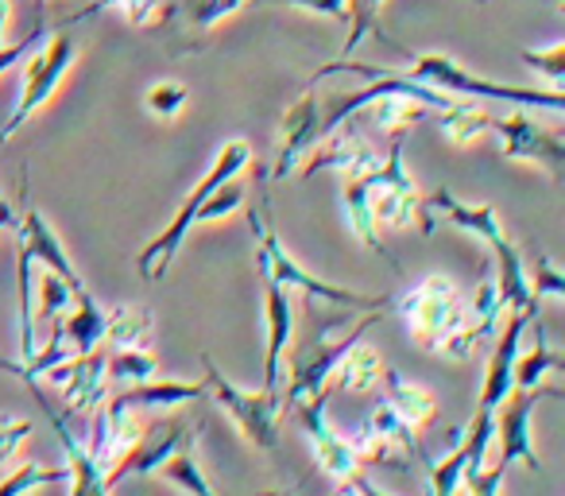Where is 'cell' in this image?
I'll return each mask as SVG.
<instances>
[{"label": "cell", "instance_id": "1", "mask_svg": "<svg viewBox=\"0 0 565 496\" xmlns=\"http://www.w3.org/2000/svg\"><path fill=\"white\" fill-rule=\"evenodd\" d=\"M423 202H426V210L438 213L441 221L465 229V233H472L477 241H484L488 249H492V256H495L492 276H495V292H500L503 310L539 307L531 295V279H526L523 256H519V249L511 244V236L503 233L495 205H469V202H461L454 190H430V194H423Z\"/></svg>", "mask_w": 565, "mask_h": 496}, {"label": "cell", "instance_id": "2", "mask_svg": "<svg viewBox=\"0 0 565 496\" xmlns=\"http://www.w3.org/2000/svg\"><path fill=\"white\" fill-rule=\"evenodd\" d=\"M248 225L252 236H256V264L259 276H271L282 292H302L318 303H330V307H356V310H384L392 307V295H361L349 292V287H338L330 279H318L295 261L287 249H282L279 233H275V218H271V198L267 190H259V205L248 210Z\"/></svg>", "mask_w": 565, "mask_h": 496}, {"label": "cell", "instance_id": "3", "mask_svg": "<svg viewBox=\"0 0 565 496\" xmlns=\"http://www.w3.org/2000/svg\"><path fill=\"white\" fill-rule=\"evenodd\" d=\"M395 48H399V43H395ZM403 55H407V74H403V78L438 89V94H446V97H457V102H465V97H469V102L472 97H484V102H511V105H519V109H550V113L565 109V94H557V89L488 82V78H480V74L465 71L457 59L441 55V51H426V55L403 51Z\"/></svg>", "mask_w": 565, "mask_h": 496}, {"label": "cell", "instance_id": "4", "mask_svg": "<svg viewBox=\"0 0 565 496\" xmlns=\"http://www.w3.org/2000/svg\"><path fill=\"white\" fill-rule=\"evenodd\" d=\"M252 163V144L248 140H228L225 148L213 156L210 171L202 175V182H198L194 190H190L186 198H182L179 213L171 218V225L163 229V233L156 236V241H148L140 249V256H136V268H140L143 279H163L167 268L174 264V256H179L182 241L190 236V229L198 225V210H202V202L213 194L217 187H225V182H233L236 175L244 171V167Z\"/></svg>", "mask_w": 565, "mask_h": 496}, {"label": "cell", "instance_id": "5", "mask_svg": "<svg viewBox=\"0 0 565 496\" xmlns=\"http://www.w3.org/2000/svg\"><path fill=\"white\" fill-rule=\"evenodd\" d=\"M392 303L403 310V323L415 334V341H423V349H430V353H441V346L469 323V299L449 276L418 279Z\"/></svg>", "mask_w": 565, "mask_h": 496}, {"label": "cell", "instance_id": "6", "mask_svg": "<svg viewBox=\"0 0 565 496\" xmlns=\"http://www.w3.org/2000/svg\"><path fill=\"white\" fill-rule=\"evenodd\" d=\"M403 144H407V133H395L384 151V167L369 179L372 221H376V225H392V229L418 225L423 233H434L438 218L426 210L423 190H418V182L411 179L407 167H403Z\"/></svg>", "mask_w": 565, "mask_h": 496}, {"label": "cell", "instance_id": "7", "mask_svg": "<svg viewBox=\"0 0 565 496\" xmlns=\"http://www.w3.org/2000/svg\"><path fill=\"white\" fill-rule=\"evenodd\" d=\"M205 369V392L210 400L233 419V426L244 434V442L256 450H279V415H282V395L271 392H244L233 380H225V372L213 365V357H202Z\"/></svg>", "mask_w": 565, "mask_h": 496}, {"label": "cell", "instance_id": "8", "mask_svg": "<svg viewBox=\"0 0 565 496\" xmlns=\"http://www.w3.org/2000/svg\"><path fill=\"white\" fill-rule=\"evenodd\" d=\"M24 63H28L24 66V86H20L17 105H12L9 120H4V128H0V144H9L12 136H17L20 128H24L28 120H32L35 113L55 97V89L63 86V78L71 74V66L78 63V40L66 35V32H58V35H51L40 51H32Z\"/></svg>", "mask_w": 565, "mask_h": 496}, {"label": "cell", "instance_id": "9", "mask_svg": "<svg viewBox=\"0 0 565 496\" xmlns=\"http://www.w3.org/2000/svg\"><path fill=\"white\" fill-rule=\"evenodd\" d=\"M387 310H369V318L353 323V330L338 341H326V338H315L310 346L302 349H291V384H287V395H282V408H295V403H310V400H322L326 388H330L333 372H338L341 357L364 341V334L372 330L376 323H384Z\"/></svg>", "mask_w": 565, "mask_h": 496}, {"label": "cell", "instance_id": "10", "mask_svg": "<svg viewBox=\"0 0 565 496\" xmlns=\"http://www.w3.org/2000/svg\"><path fill=\"white\" fill-rule=\"evenodd\" d=\"M562 395H565L562 388H546V384L511 388V395L495 408V415H492V439H500V465L511 469L515 462H523L526 469L542 473V457L531 439V419L542 400H562Z\"/></svg>", "mask_w": 565, "mask_h": 496}, {"label": "cell", "instance_id": "11", "mask_svg": "<svg viewBox=\"0 0 565 496\" xmlns=\"http://www.w3.org/2000/svg\"><path fill=\"white\" fill-rule=\"evenodd\" d=\"M488 136H495L503 156L515 159V163L542 167L554 182L565 179V140L557 133L539 128L526 113H503V117H492Z\"/></svg>", "mask_w": 565, "mask_h": 496}, {"label": "cell", "instance_id": "12", "mask_svg": "<svg viewBox=\"0 0 565 496\" xmlns=\"http://www.w3.org/2000/svg\"><path fill=\"white\" fill-rule=\"evenodd\" d=\"M287 415L302 426V434H307L310 446H315V454H318V465H322L338 485H345V481H353L356 473H364L361 457L353 454L349 439H341V434L333 431L330 415H326V395L322 400H310V403H295V408H287Z\"/></svg>", "mask_w": 565, "mask_h": 496}, {"label": "cell", "instance_id": "13", "mask_svg": "<svg viewBox=\"0 0 565 496\" xmlns=\"http://www.w3.org/2000/svg\"><path fill=\"white\" fill-rule=\"evenodd\" d=\"M539 318V307L534 310H508L503 315V326L495 334V346H492V357H488V372H484V388H480V400H477V411L484 415H495L503 400L511 395L515 388V357H519V341H523L526 326Z\"/></svg>", "mask_w": 565, "mask_h": 496}, {"label": "cell", "instance_id": "14", "mask_svg": "<svg viewBox=\"0 0 565 496\" xmlns=\"http://www.w3.org/2000/svg\"><path fill=\"white\" fill-rule=\"evenodd\" d=\"M58 388H63V415H89L105 408L109 400V377H105V353L71 357L66 365H55L47 372Z\"/></svg>", "mask_w": 565, "mask_h": 496}, {"label": "cell", "instance_id": "15", "mask_svg": "<svg viewBox=\"0 0 565 496\" xmlns=\"http://www.w3.org/2000/svg\"><path fill=\"white\" fill-rule=\"evenodd\" d=\"M322 140V117H318V94L307 89L291 109L282 113V140H279V159H275L271 182H282L287 175L299 171V163H307V156Z\"/></svg>", "mask_w": 565, "mask_h": 496}, {"label": "cell", "instance_id": "16", "mask_svg": "<svg viewBox=\"0 0 565 496\" xmlns=\"http://www.w3.org/2000/svg\"><path fill=\"white\" fill-rule=\"evenodd\" d=\"M24 384H28V392L35 395L40 411L47 415L51 431L58 434V446H63L66 457H71V465H66V469H71V481H66V485H71V496H109L113 488H109V481H105V469L94 462V457L86 454V446L78 442V434H74L71 426H66L63 411H58L55 403H51L47 395L40 392V380H24Z\"/></svg>", "mask_w": 565, "mask_h": 496}, {"label": "cell", "instance_id": "17", "mask_svg": "<svg viewBox=\"0 0 565 496\" xmlns=\"http://www.w3.org/2000/svg\"><path fill=\"white\" fill-rule=\"evenodd\" d=\"M264 310H267V353H264V392L279 395L282 361L295 341V303L271 276H264Z\"/></svg>", "mask_w": 565, "mask_h": 496}, {"label": "cell", "instance_id": "18", "mask_svg": "<svg viewBox=\"0 0 565 496\" xmlns=\"http://www.w3.org/2000/svg\"><path fill=\"white\" fill-rule=\"evenodd\" d=\"M186 439H194V426L182 423V419H174V423H159L151 434H140V442H136V446L128 450V454L120 457L109 473H105L109 488L120 485V481H128V477H148V473H159V465H163Z\"/></svg>", "mask_w": 565, "mask_h": 496}, {"label": "cell", "instance_id": "19", "mask_svg": "<svg viewBox=\"0 0 565 496\" xmlns=\"http://www.w3.org/2000/svg\"><path fill=\"white\" fill-rule=\"evenodd\" d=\"M143 423L136 415V408H125L120 400H105V408L94 415V439H89L86 454L102 465L105 473L140 442Z\"/></svg>", "mask_w": 565, "mask_h": 496}, {"label": "cell", "instance_id": "20", "mask_svg": "<svg viewBox=\"0 0 565 496\" xmlns=\"http://www.w3.org/2000/svg\"><path fill=\"white\" fill-rule=\"evenodd\" d=\"M17 229H20V244L28 249L32 261L43 264V272H51V276L63 279L74 295L86 292V279H82L78 268L71 264V253L63 249V241H58V233L51 229V221L43 218L35 205H28L24 218H17Z\"/></svg>", "mask_w": 565, "mask_h": 496}, {"label": "cell", "instance_id": "21", "mask_svg": "<svg viewBox=\"0 0 565 496\" xmlns=\"http://www.w3.org/2000/svg\"><path fill=\"white\" fill-rule=\"evenodd\" d=\"M244 4H248V0H174V4H167V17L159 28H163L167 35H182V40H186L182 51H190V48H198V40H205L221 20L236 17Z\"/></svg>", "mask_w": 565, "mask_h": 496}, {"label": "cell", "instance_id": "22", "mask_svg": "<svg viewBox=\"0 0 565 496\" xmlns=\"http://www.w3.org/2000/svg\"><path fill=\"white\" fill-rule=\"evenodd\" d=\"M380 384H384V403L411 426V431H423V426L434 423V415H438V400H434L423 384H415V380H407L395 369H384Z\"/></svg>", "mask_w": 565, "mask_h": 496}, {"label": "cell", "instance_id": "23", "mask_svg": "<svg viewBox=\"0 0 565 496\" xmlns=\"http://www.w3.org/2000/svg\"><path fill=\"white\" fill-rule=\"evenodd\" d=\"M63 334H66V346L74 349V357H86L97 353L105 341V307L94 299V292H78L74 295V307L71 315L63 318Z\"/></svg>", "mask_w": 565, "mask_h": 496}, {"label": "cell", "instance_id": "24", "mask_svg": "<svg viewBox=\"0 0 565 496\" xmlns=\"http://www.w3.org/2000/svg\"><path fill=\"white\" fill-rule=\"evenodd\" d=\"M205 384H190V380H148V384H132L125 392H117L113 400H120L125 408H182V403L205 400Z\"/></svg>", "mask_w": 565, "mask_h": 496}, {"label": "cell", "instance_id": "25", "mask_svg": "<svg viewBox=\"0 0 565 496\" xmlns=\"http://www.w3.org/2000/svg\"><path fill=\"white\" fill-rule=\"evenodd\" d=\"M384 369L387 365L380 361L376 349H372L369 341H356V346L341 357L338 372H333V384H338V392H345V395H364V392H372V388H380Z\"/></svg>", "mask_w": 565, "mask_h": 496}, {"label": "cell", "instance_id": "26", "mask_svg": "<svg viewBox=\"0 0 565 496\" xmlns=\"http://www.w3.org/2000/svg\"><path fill=\"white\" fill-rule=\"evenodd\" d=\"M156 315L148 307H113L105 310V341L113 349H151Z\"/></svg>", "mask_w": 565, "mask_h": 496}, {"label": "cell", "instance_id": "27", "mask_svg": "<svg viewBox=\"0 0 565 496\" xmlns=\"http://www.w3.org/2000/svg\"><path fill=\"white\" fill-rule=\"evenodd\" d=\"M159 481L182 488L186 496H217L210 485V477H205V469H202V457H198V434L182 442V446L174 450L163 465H159Z\"/></svg>", "mask_w": 565, "mask_h": 496}, {"label": "cell", "instance_id": "28", "mask_svg": "<svg viewBox=\"0 0 565 496\" xmlns=\"http://www.w3.org/2000/svg\"><path fill=\"white\" fill-rule=\"evenodd\" d=\"M426 105H415L407 102V97H395V94H384L376 97V102H369L361 113H353V120H369V125H376L380 133H407L411 125H418V120H426Z\"/></svg>", "mask_w": 565, "mask_h": 496}, {"label": "cell", "instance_id": "29", "mask_svg": "<svg viewBox=\"0 0 565 496\" xmlns=\"http://www.w3.org/2000/svg\"><path fill=\"white\" fill-rule=\"evenodd\" d=\"M565 369V357L554 353L546 341V326L542 318H534V349L531 353H519L515 357V388H534L550 377V372Z\"/></svg>", "mask_w": 565, "mask_h": 496}, {"label": "cell", "instance_id": "30", "mask_svg": "<svg viewBox=\"0 0 565 496\" xmlns=\"http://www.w3.org/2000/svg\"><path fill=\"white\" fill-rule=\"evenodd\" d=\"M438 125L441 136L454 144H472V140H484L488 128H492V113L477 109L472 102H454L449 109L438 113Z\"/></svg>", "mask_w": 565, "mask_h": 496}, {"label": "cell", "instance_id": "31", "mask_svg": "<svg viewBox=\"0 0 565 496\" xmlns=\"http://www.w3.org/2000/svg\"><path fill=\"white\" fill-rule=\"evenodd\" d=\"M105 377L125 388L148 384L159 377V357L151 349H113V353H105Z\"/></svg>", "mask_w": 565, "mask_h": 496}, {"label": "cell", "instance_id": "32", "mask_svg": "<svg viewBox=\"0 0 565 496\" xmlns=\"http://www.w3.org/2000/svg\"><path fill=\"white\" fill-rule=\"evenodd\" d=\"M71 481V469L66 465H40V462H28L20 469H12L9 477L0 481V496H28L32 488L43 485H66Z\"/></svg>", "mask_w": 565, "mask_h": 496}, {"label": "cell", "instance_id": "33", "mask_svg": "<svg viewBox=\"0 0 565 496\" xmlns=\"http://www.w3.org/2000/svg\"><path fill=\"white\" fill-rule=\"evenodd\" d=\"M51 40V28H47V0H35V28L24 35L20 43H12V48H0V74L9 71V66L24 63L32 51H40L43 43Z\"/></svg>", "mask_w": 565, "mask_h": 496}, {"label": "cell", "instance_id": "34", "mask_svg": "<svg viewBox=\"0 0 565 496\" xmlns=\"http://www.w3.org/2000/svg\"><path fill=\"white\" fill-rule=\"evenodd\" d=\"M74 307V292L63 284L58 276H51V272H43L40 276V318L43 323H63L66 315H71Z\"/></svg>", "mask_w": 565, "mask_h": 496}, {"label": "cell", "instance_id": "35", "mask_svg": "<svg viewBox=\"0 0 565 496\" xmlns=\"http://www.w3.org/2000/svg\"><path fill=\"white\" fill-rule=\"evenodd\" d=\"M190 102V89L182 82H156V86L143 94V105H148L151 117H163V120H174Z\"/></svg>", "mask_w": 565, "mask_h": 496}, {"label": "cell", "instance_id": "36", "mask_svg": "<svg viewBox=\"0 0 565 496\" xmlns=\"http://www.w3.org/2000/svg\"><path fill=\"white\" fill-rule=\"evenodd\" d=\"M523 63L531 66V71L546 74L550 86L557 89V94H565V43H550L546 51H523Z\"/></svg>", "mask_w": 565, "mask_h": 496}, {"label": "cell", "instance_id": "37", "mask_svg": "<svg viewBox=\"0 0 565 496\" xmlns=\"http://www.w3.org/2000/svg\"><path fill=\"white\" fill-rule=\"evenodd\" d=\"M531 295H534V303H539L542 295H550V299H565V272L557 268V264L550 261L542 249H534V284H531Z\"/></svg>", "mask_w": 565, "mask_h": 496}, {"label": "cell", "instance_id": "38", "mask_svg": "<svg viewBox=\"0 0 565 496\" xmlns=\"http://www.w3.org/2000/svg\"><path fill=\"white\" fill-rule=\"evenodd\" d=\"M241 205H244V187L233 179V182H225V187H217L210 198H205V202H202V210H198V225H202V221L228 218V213H233V210H241Z\"/></svg>", "mask_w": 565, "mask_h": 496}, {"label": "cell", "instance_id": "39", "mask_svg": "<svg viewBox=\"0 0 565 496\" xmlns=\"http://www.w3.org/2000/svg\"><path fill=\"white\" fill-rule=\"evenodd\" d=\"M120 12L140 32H156L167 17V0H120Z\"/></svg>", "mask_w": 565, "mask_h": 496}, {"label": "cell", "instance_id": "40", "mask_svg": "<svg viewBox=\"0 0 565 496\" xmlns=\"http://www.w3.org/2000/svg\"><path fill=\"white\" fill-rule=\"evenodd\" d=\"M32 419H17V415H0V465H9L20 454V446L32 434Z\"/></svg>", "mask_w": 565, "mask_h": 496}, {"label": "cell", "instance_id": "41", "mask_svg": "<svg viewBox=\"0 0 565 496\" xmlns=\"http://www.w3.org/2000/svg\"><path fill=\"white\" fill-rule=\"evenodd\" d=\"M267 4H287V9H302L310 17L349 20V0H267Z\"/></svg>", "mask_w": 565, "mask_h": 496}, {"label": "cell", "instance_id": "42", "mask_svg": "<svg viewBox=\"0 0 565 496\" xmlns=\"http://www.w3.org/2000/svg\"><path fill=\"white\" fill-rule=\"evenodd\" d=\"M109 9H120V0H94V4H86V9H78V12H74V17H66V24H63V28H74V24H82V20L97 17V12H109Z\"/></svg>", "mask_w": 565, "mask_h": 496}, {"label": "cell", "instance_id": "43", "mask_svg": "<svg viewBox=\"0 0 565 496\" xmlns=\"http://www.w3.org/2000/svg\"><path fill=\"white\" fill-rule=\"evenodd\" d=\"M349 485L356 488V496H387L384 488H380L376 481H369V477H364V473H356V477L349 481Z\"/></svg>", "mask_w": 565, "mask_h": 496}, {"label": "cell", "instance_id": "44", "mask_svg": "<svg viewBox=\"0 0 565 496\" xmlns=\"http://www.w3.org/2000/svg\"><path fill=\"white\" fill-rule=\"evenodd\" d=\"M9 20H12V0H0V48H4V35H9Z\"/></svg>", "mask_w": 565, "mask_h": 496}, {"label": "cell", "instance_id": "45", "mask_svg": "<svg viewBox=\"0 0 565 496\" xmlns=\"http://www.w3.org/2000/svg\"><path fill=\"white\" fill-rule=\"evenodd\" d=\"M4 229H17V213H12V205H0V233Z\"/></svg>", "mask_w": 565, "mask_h": 496}, {"label": "cell", "instance_id": "46", "mask_svg": "<svg viewBox=\"0 0 565 496\" xmlns=\"http://www.w3.org/2000/svg\"><path fill=\"white\" fill-rule=\"evenodd\" d=\"M333 496H356V488H353V485H349V481H345V485H338V493H333Z\"/></svg>", "mask_w": 565, "mask_h": 496}, {"label": "cell", "instance_id": "47", "mask_svg": "<svg viewBox=\"0 0 565 496\" xmlns=\"http://www.w3.org/2000/svg\"><path fill=\"white\" fill-rule=\"evenodd\" d=\"M477 4H488V0H477Z\"/></svg>", "mask_w": 565, "mask_h": 496}]
</instances>
